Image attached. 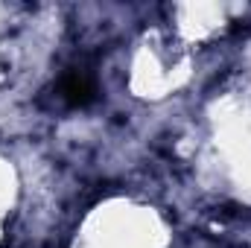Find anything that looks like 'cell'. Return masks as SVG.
<instances>
[{
	"label": "cell",
	"mask_w": 251,
	"mask_h": 248,
	"mask_svg": "<svg viewBox=\"0 0 251 248\" xmlns=\"http://www.w3.org/2000/svg\"><path fill=\"white\" fill-rule=\"evenodd\" d=\"M59 91H62V99L67 102V105H73V108L88 105V102L97 97V88H94L91 76L82 73V70H70V73H64L62 82H59Z\"/></svg>",
	"instance_id": "1"
}]
</instances>
